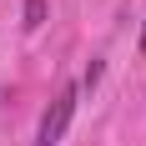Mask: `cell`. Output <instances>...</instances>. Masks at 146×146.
<instances>
[{"label": "cell", "instance_id": "2", "mask_svg": "<svg viewBox=\"0 0 146 146\" xmlns=\"http://www.w3.org/2000/svg\"><path fill=\"white\" fill-rule=\"evenodd\" d=\"M45 25V0H25V30H40Z\"/></svg>", "mask_w": 146, "mask_h": 146}, {"label": "cell", "instance_id": "3", "mask_svg": "<svg viewBox=\"0 0 146 146\" xmlns=\"http://www.w3.org/2000/svg\"><path fill=\"white\" fill-rule=\"evenodd\" d=\"M141 56H146V25H141Z\"/></svg>", "mask_w": 146, "mask_h": 146}, {"label": "cell", "instance_id": "1", "mask_svg": "<svg viewBox=\"0 0 146 146\" xmlns=\"http://www.w3.org/2000/svg\"><path fill=\"white\" fill-rule=\"evenodd\" d=\"M76 96H81V86H56V96H50V106L40 111V126H35V146H60V136H66V126H71L76 116Z\"/></svg>", "mask_w": 146, "mask_h": 146}]
</instances>
